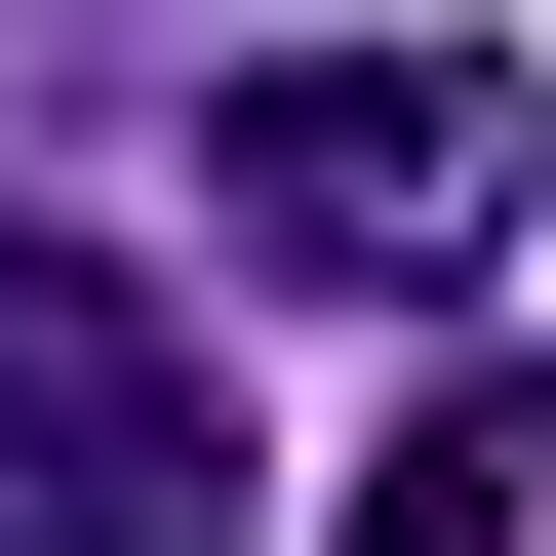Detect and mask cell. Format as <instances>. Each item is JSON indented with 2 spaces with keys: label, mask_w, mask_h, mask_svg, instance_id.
<instances>
[{
  "label": "cell",
  "mask_w": 556,
  "mask_h": 556,
  "mask_svg": "<svg viewBox=\"0 0 556 556\" xmlns=\"http://www.w3.org/2000/svg\"><path fill=\"white\" fill-rule=\"evenodd\" d=\"M517 160H556L517 40H278V80H239V239H278V278H397V318L517 239Z\"/></svg>",
  "instance_id": "obj_1"
},
{
  "label": "cell",
  "mask_w": 556,
  "mask_h": 556,
  "mask_svg": "<svg viewBox=\"0 0 556 556\" xmlns=\"http://www.w3.org/2000/svg\"><path fill=\"white\" fill-rule=\"evenodd\" d=\"M0 556H239V397L80 239H0Z\"/></svg>",
  "instance_id": "obj_2"
},
{
  "label": "cell",
  "mask_w": 556,
  "mask_h": 556,
  "mask_svg": "<svg viewBox=\"0 0 556 556\" xmlns=\"http://www.w3.org/2000/svg\"><path fill=\"white\" fill-rule=\"evenodd\" d=\"M556 517V397H397V477H358V556H517Z\"/></svg>",
  "instance_id": "obj_3"
}]
</instances>
